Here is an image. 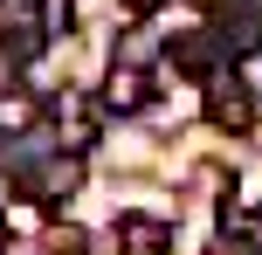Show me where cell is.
Here are the masks:
<instances>
[{"mask_svg":"<svg viewBox=\"0 0 262 255\" xmlns=\"http://www.w3.org/2000/svg\"><path fill=\"white\" fill-rule=\"evenodd\" d=\"M207 118L221 124V131H249V124H255V97H249V83L221 69V76L207 83Z\"/></svg>","mask_w":262,"mask_h":255,"instance_id":"6da1fadb","label":"cell"},{"mask_svg":"<svg viewBox=\"0 0 262 255\" xmlns=\"http://www.w3.org/2000/svg\"><path fill=\"white\" fill-rule=\"evenodd\" d=\"M221 35H180V41H172V49H166V69H180V76H193V83H214V76H221Z\"/></svg>","mask_w":262,"mask_h":255,"instance_id":"7a4b0ae2","label":"cell"},{"mask_svg":"<svg viewBox=\"0 0 262 255\" xmlns=\"http://www.w3.org/2000/svg\"><path fill=\"white\" fill-rule=\"evenodd\" d=\"M97 97H104L111 118H138V110L152 104V83H145L131 62H111V76H104V90H97Z\"/></svg>","mask_w":262,"mask_h":255,"instance_id":"3957f363","label":"cell"},{"mask_svg":"<svg viewBox=\"0 0 262 255\" xmlns=\"http://www.w3.org/2000/svg\"><path fill=\"white\" fill-rule=\"evenodd\" d=\"M35 49H41V28H14V35H0V90H21Z\"/></svg>","mask_w":262,"mask_h":255,"instance_id":"277c9868","label":"cell"},{"mask_svg":"<svg viewBox=\"0 0 262 255\" xmlns=\"http://www.w3.org/2000/svg\"><path fill=\"white\" fill-rule=\"evenodd\" d=\"M214 35H221L228 55H262V7H235Z\"/></svg>","mask_w":262,"mask_h":255,"instance_id":"5b68a950","label":"cell"},{"mask_svg":"<svg viewBox=\"0 0 262 255\" xmlns=\"http://www.w3.org/2000/svg\"><path fill=\"white\" fill-rule=\"evenodd\" d=\"M118 242L131 255H166L172 248V221H145V214H124L118 221Z\"/></svg>","mask_w":262,"mask_h":255,"instance_id":"8992f818","label":"cell"},{"mask_svg":"<svg viewBox=\"0 0 262 255\" xmlns=\"http://www.w3.org/2000/svg\"><path fill=\"white\" fill-rule=\"evenodd\" d=\"M35 118H41V104L28 90H0V131H35Z\"/></svg>","mask_w":262,"mask_h":255,"instance_id":"52a82bcc","label":"cell"},{"mask_svg":"<svg viewBox=\"0 0 262 255\" xmlns=\"http://www.w3.org/2000/svg\"><path fill=\"white\" fill-rule=\"evenodd\" d=\"M255 221H262V187H242L235 200H228V228L242 235V228H255Z\"/></svg>","mask_w":262,"mask_h":255,"instance_id":"ba28073f","label":"cell"},{"mask_svg":"<svg viewBox=\"0 0 262 255\" xmlns=\"http://www.w3.org/2000/svg\"><path fill=\"white\" fill-rule=\"evenodd\" d=\"M41 7V35H69L76 28V0H35Z\"/></svg>","mask_w":262,"mask_h":255,"instance_id":"9c48e42d","label":"cell"},{"mask_svg":"<svg viewBox=\"0 0 262 255\" xmlns=\"http://www.w3.org/2000/svg\"><path fill=\"white\" fill-rule=\"evenodd\" d=\"M7 228H41V200H35V207L14 200V207H7Z\"/></svg>","mask_w":262,"mask_h":255,"instance_id":"30bf717a","label":"cell"},{"mask_svg":"<svg viewBox=\"0 0 262 255\" xmlns=\"http://www.w3.org/2000/svg\"><path fill=\"white\" fill-rule=\"evenodd\" d=\"M124 7H131V14H152V7H166V0H124Z\"/></svg>","mask_w":262,"mask_h":255,"instance_id":"8fae6325","label":"cell"},{"mask_svg":"<svg viewBox=\"0 0 262 255\" xmlns=\"http://www.w3.org/2000/svg\"><path fill=\"white\" fill-rule=\"evenodd\" d=\"M221 255H235V248H221Z\"/></svg>","mask_w":262,"mask_h":255,"instance_id":"7c38bea8","label":"cell"}]
</instances>
